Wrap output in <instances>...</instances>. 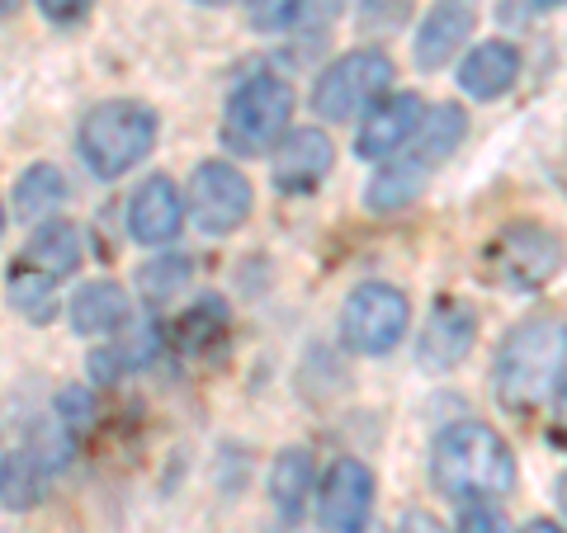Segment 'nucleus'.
I'll list each match as a JSON object with an SVG mask.
<instances>
[{"label":"nucleus","mask_w":567,"mask_h":533,"mask_svg":"<svg viewBox=\"0 0 567 533\" xmlns=\"http://www.w3.org/2000/svg\"><path fill=\"white\" fill-rule=\"evenodd\" d=\"M346 0H308V14H336Z\"/></svg>","instance_id":"obj_31"},{"label":"nucleus","mask_w":567,"mask_h":533,"mask_svg":"<svg viewBox=\"0 0 567 533\" xmlns=\"http://www.w3.org/2000/svg\"><path fill=\"white\" fill-rule=\"evenodd\" d=\"M6 289H10V307L20 316H29L33 326H48L52 316H58V283H52L48 274H39V270H29L24 260H14Z\"/></svg>","instance_id":"obj_22"},{"label":"nucleus","mask_w":567,"mask_h":533,"mask_svg":"<svg viewBox=\"0 0 567 533\" xmlns=\"http://www.w3.org/2000/svg\"><path fill=\"white\" fill-rule=\"evenodd\" d=\"M431 482L454 505L502 501L516 487V453L487 420H458L431 449Z\"/></svg>","instance_id":"obj_2"},{"label":"nucleus","mask_w":567,"mask_h":533,"mask_svg":"<svg viewBox=\"0 0 567 533\" xmlns=\"http://www.w3.org/2000/svg\"><path fill=\"white\" fill-rule=\"evenodd\" d=\"M567 373V322L563 316H525L506 331L492 364V393L496 406L511 416H535L554 397V387Z\"/></svg>","instance_id":"obj_1"},{"label":"nucleus","mask_w":567,"mask_h":533,"mask_svg":"<svg viewBox=\"0 0 567 533\" xmlns=\"http://www.w3.org/2000/svg\"><path fill=\"white\" fill-rule=\"evenodd\" d=\"M189 274H194V260L189 255H162V260L142 264L137 289H142V297H147V302H171L189 283Z\"/></svg>","instance_id":"obj_24"},{"label":"nucleus","mask_w":567,"mask_h":533,"mask_svg":"<svg viewBox=\"0 0 567 533\" xmlns=\"http://www.w3.org/2000/svg\"><path fill=\"white\" fill-rule=\"evenodd\" d=\"M477 29V6L473 0H435V10L421 20L412 39V58L421 71H440L454 62V52L473 39Z\"/></svg>","instance_id":"obj_14"},{"label":"nucleus","mask_w":567,"mask_h":533,"mask_svg":"<svg viewBox=\"0 0 567 533\" xmlns=\"http://www.w3.org/2000/svg\"><path fill=\"white\" fill-rule=\"evenodd\" d=\"M406 326H412V302H406L398 283H383V279L360 283L341 307V341L354 354H364V359L398 349Z\"/></svg>","instance_id":"obj_7"},{"label":"nucleus","mask_w":567,"mask_h":533,"mask_svg":"<svg viewBox=\"0 0 567 533\" xmlns=\"http://www.w3.org/2000/svg\"><path fill=\"white\" fill-rule=\"evenodd\" d=\"M251 180L233 161H204L189 180V212L199 222V232L227 237L251 218Z\"/></svg>","instance_id":"obj_9"},{"label":"nucleus","mask_w":567,"mask_h":533,"mask_svg":"<svg viewBox=\"0 0 567 533\" xmlns=\"http://www.w3.org/2000/svg\"><path fill=\"white\" fill-rule=\"evenodd\" d=\"M66 449H71V435L62 430V420L58 416L43 420L20 453L0 458V505L6 510H33L39 505L48 495V482L66 463Z\"/></svg>","instance_id":"obj_8"},{"label":"nucleus","mask_w":567,"mask_h":533,"mask_svg":"<svg viewBox=\"0 0 567 533\" xmlns=\"http://www.w3.org/2000/svg\"><path fill=\"white\" fill-rule=\"evenodd\" d=\"M293 114V85L275 76V71H256L246 76L223 114V147L233 156H265L289 128Z\"/></svg>","instance_id":"obj_5"},{"label":"nucleus","mask_w":567,"mask_h":533,"mask_svg":"<svg viewBox=\"0 0 567 533\" xmlns=\"http://www.w3.org/2000/svg\"><path fill=\"white\" fill-rule=\"evenodd\" d=\"M567 260V245L554 227L544 222H506L487 245H483V274L496 283V289L511 293H539L558 279Z\"/></svg>","instance_id":"obj_4"},{"label":"nucleus","mask_w":567,"mask_h":533,"mask_svg":"<svg viewBox=\"0 0 567 533\" xmlns=\"http://www.w3.org/2000/svg\"><path fill=\"white\" fill-rule=\"evenodd\" d=\"M0 458H6V449H0Z\"/></svg>","instance_id":"obj_38"},{"label":"nucleus","mask_w":567,"mask_h":533,"mask_svg":"<svg viewBox=\"0 0 567 533\" xmlns=\"http://www.w3.org/2000/svg\"><path fill=\"white\" fill-rule=\"evenodd\" d=\"M558 505H563V514H567V472H563V482H558Z\"/></svg>","instance_id":"obj_33"},{"label":"nucleus","mask_w":567,"mask_h":533,"mask_svg":"<svg viewBox=\"0 0 567 533\" xmlns=\"http://www.w3.org/2000/svg\"><path fill=\"white\" fill-rule=\"evenodd\" d=\"M535 6H567V0H535Z\"/></svg>","instance_id":"obj_34"},{"label":"nucleus","mask_w":567,"mask_h":533,"mask_svg":"<svg viewBox=\"0 0 567 533\" xmlns=\"http://www.w3.org/2000/svg\"><path fill=\"white\" fill-rule=\"evenodd\" d=\"M317 491V468H312V453L308 449H284L270 468V501H275V514L284 524H298L308 510V495Z\"/></svg>","instance_id":"obj_19"},{"label":"nucleus","mask_w":567,"mask_h":533,"mask_svg":"<svg viewBox=\"0 0 567 533\" xmlns=\"http://www.w3.org/2000/svg\"><path fill=\"white\" fill-rule=\"evenodd\" d=\"M554 439L567 443V378L554 387Z\"/></svg>","instance_id":"obj_30"},{"label":"nucleus","mask_w":567,"mask_h":533,"mask_svg":"<svg viewBox=\"0 0 567 533\" xmlns=\"http://www.w3.org/2000/svg\"><path fill=\"white\" fill-rule=\"evenodd\" d=\"M0 232H6V212H0Z\"/></svg>","instance_id":"obj_37"},{"label":"nucleus","mask_w":567,"mask_h":533,"mask_svg":"<svg viewBox=\"0 0 567 533\" xmlns=\"http://www.w3.org/2000/svg\"><path fill=\"white\" fill-rule=\"evenodd\" d=\"M39 10L48 14L52 24H76V20H85L91 0H39Z\"/></svg>","instance_id":"obj_28"},{"label":"nucleus","mask_w":567,"mask_h":533,"mask_svg":"<svg viewBox=\"0 0 567 533\" xmlns=\"http://www.w3.org/2000/svg\"><path fill=\"white\" fill-rule=\"evenodd\" d=\"M246 20L256 33H284L308 20V0H246Z\"/></svg>","instance_id":"obj_25"},{"label":"nucleus","mask_w":567,"mask_h":533,"mask_svg":"<svg viewBox=\"0 0 567 533\" xmlns=\"http://www.w3.org/2000/svg\"><path fill=\"white\" fill-rule=\"evenodd\" d=\"M24 264L29 270H39V274H48L52 283L71 279L76 274V264H81V232L71 222H62V218L43 222L39 232H33V241H29Z\"/></svg>","instance_id":"obj_21"},{"label":"nucleus","mask_w":567,"mask_h":533,"mask_svg":"<svg viewBox=\"0 0 567 533\" xmlns=\"http://www.w3.org/2000/svg\"><path fill=\"white\" fill-rule=\"evenodd\" d=\"M185 227V199H181V185H171L166 175H152L147 185L133 194L128 203V232L142 245H166L181 237Z\"/></svg>","instance_id":"obj_15"},{"label":"nucleus","mask_w":567,"mask_h":533,"mask_svg":"<svg viewBox=\"0 0 567 533\" xmlns=\"http://www.w3.org/2000/svg\"><path fill=\"white\" fill-rule=\"evenodd\" d=\"M425 180H431V170H425L416 156L393 151L388 161H379L374 180L364 185V208L369 212H402V208H412L421 199Z\"/></svg>","instance_id":"obj_17"},{"label":"nucleus","mask_w":567,"mask_h":533,"mask_svg":"<svg viewBox=\"0 0 567 533\" xmlns=\"http://www.w3.org/2000/svg\"><path fill=\"white\" fill-rule=\"evenodd\" d=\"M128 316H133V302L123 293V283H114V279L85 283V289L71 297V326L81 335H114L128 326Z\"/></svg>","instance_id":"obj_18"},{"label":"nucleus","mask_w":567,"mask_h":533,"mask_svg":"<svg viewBox=\"0 0 567 533\" xmlns=\"http://www.w3.org/2000/svg\"><path fill=\"white\" fill-rule=\"evenodd\" d=\"M473 341H477V312L458 297H440L431 307V322H425L421 341H416V359L431 373H450L468 359Z\"/></svg>","instance_id":"obj_12"},{"label":"nucleus","mask_w":567,"mask_h":533,"mask_svg":"<svg viewBox=\"0 0 567 533\" xmlns=\"http://www.w3.org/2000/svg\"><path fill=\"white\" fill-rule=\"evenodd\" d=\"M393 85V58L383 48H354L336 58L312 85V109L327 123H350L354 114H369Z\"/></svg>","instance_id":"obj_6"},{"label":"nucleus","mask_w":567,"mask_h":533,"mask_svg":"<svg viewBox=\"0 0 567 533\" xmlns=\"http://www.w3.org/2000/svg\"><path fill=\"white\" fill-rule=\"evenodd\" d=\"M398 533H450V529L440 524L435 514H425V510H406L402 524H398Z\"/></svg>","instance_id":"obj_29"},{"label":"nucleus","mask_w":567,"mask_h":533,"mask_svg":"<svg viewBox=\"0 0 567 533\" xmlns=\"http://www.w3.org/2000/svg\"><path fill=\"white\" fill-rule=\"evenodd\" d=\"M227 326V312H223V297H204L194 312L181 316V326H175V335H181L185 349H204L213 331Z\"/></svg>","instance_id":"obj_26"},{"label":"nucleus","mask_w":567,"mask_h":533,"mask_svg":"<svg viewBox=\"0 0 567 533\" xmlns=\"http://www.w3.org/2000/svg\"><path fill=\"white\" fill-rule=\"evenodd\" d=\"M374 501H379V482L369 463L360 458H336L322 472V487H317V520L327 533H364L374 520Z\"/></svg>","instance_id":"obj_10"},{"label":"nucleus","mask_w":567,"mask_h":533,"mask_svg":"<svg viewBox=\"0 0 567 533\" xmlns=\"http://www.w3.org/2000/svg\"><path fill=\"white\" fill-rule=\"evenodd\" d=\"M336 147L322 128H293L275 142V189L279 194H312L331 175Z\"/></svg>","instance_id":"obj_13"},{"label":"nucleus","mask_w":567,"mask_h":533,"mask_svg":"<svg viewBox=\"0 0 567 533\" xmlns=\"http://www.w3.org/2000/svg\"><path fill=\"white\" fill-rule=\"evenodd\" d=\"M66 199V180L58 166H29L20 175V185H14V212H20L24 222L43 218V212H52Z\"/></svg>","instance_id":"obj_23"},{"label":"nucleus","mask_w":567,"mask_h":533,"mask_svg":"<svg viewBox=\"0 0 567 533\" xmlns=\"http://www.w3.org/2000/svg\"><path fill=\"white\" fill-rule=\"evenodd\" d=\"M520 76V52L511 43H477L464 62H458V91L468 100L487 104V100H502L511 85Z\"/></svg>","instance_id":"obj_16"},{"label":"nucleus","mask_w":567,"mask_h":533,"mask_svg":"<svg viewBox=\"0 0 567 533\" xmlns=\"http://www.w3.org/2000/svg\"><path fill=\"white\" fill-rule=\"evenodd\" d=\"M520 533H567V529H558V524H548V520H535V524H525Z\"/></svg>","instance_id":"obj_32"},{"label":"nucleus","mask_w":567,"mask_h":533,"mask_svg":"<svg viewBox=\"0 0 567 533\" xmlns=\"http://www.w3.org/2000/svg\"><path fill=\"white\" fill-rule=\"evenodd\" d=\"M156 147V114L137 100H104L81 123V156L91 175L118 180Z\"/></svg>","instance_id":"obj_3"},{"label":"nucleus","mask_w":567,"mask_h":533,"mask_svg":"<svg viewBox=\"0 0 567 533\" xmlns=\"http://www.w3.org/2000/svg\"><path fill=\"white\" fill-rule=\"evenodd\" d=\"M458 533H506V520L496 514L492 501H473L458 505Z\"/></svg>","instance_id":"obj_27"},{"label":"nucleus","mask_w":567,"mask_h":533,"mask_svg":"<svg viewBox=\"0 0 567 533\" xmlns=\"http://www.w3.org/2000/svg\"><path fill=\"white\" fill-rule=\"evenodd\" d=\"M6 10H14V0H0V14H6Z\"/></svg>","instance_id":"obj_35"},{"label":"nucleus","mask_w":567,"mask_h":533,"mask_svg":"<svg viewBox=\"0 0 567 533\" xmlns=\"http://www.w3.org/2000/svg\"><path fill=\"white\" fill-rule=\"evenodd\" d=\"M425 118V100L402 91V95H383L374 109L360 118V133H354V156L364 161H388L393 151H402L406 142L416 137Z\"/></svg>","instance_id":"obj_11"},{"label":"nucleus","mask_w":567,"mask_h":533,"mask_svg":"<svg viewBox=\"0 0 567 533\" xmlns=\"http://www.w3.org/2000/svg\"><path fill=\"white\" fill-rule=\"evenodd\" d=\"M199 6H227V0H199Z\"/></svg>","instance_id":"obj_36"},{"label":"nucleus","mask_w":567,"mask_h":533,"mask_svg":"<svg viewBox=\"0 0 567 533\" xmlns=\"http://www.w3.org/2000/svg\"><path fill=\"white\" fill-rule=\"evenodd\" d=\"M464 133H468L464 109H458V104H435V109L421 118L416 137L406 142L402 151H406V156H416V161H421L425 170H435V166H445L450 156L458 151V142H464Z\"/></svg>","instance_id":"obj_20"}]
</instances>
